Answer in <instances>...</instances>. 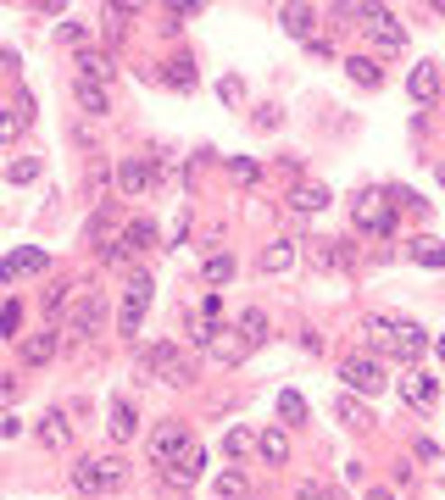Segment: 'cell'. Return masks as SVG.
I'll list each match as a JSON object with an SVG mask.
<instances>
[{
  "label": "cell",
  "instance_id": "1",
  "mask_svg": "<svg viewBox=\"0 0 445 500\" xmlns=\"http://www.w3.org/2000/svg\"><path fill=\"white\" fill-rule=\"evenodd\" d=\"M362 333L373 340V350H385V356H395V361H418V356L429 350V333H423L418 323H406V317H368Z\"/></svg>",
  "mask_w": 445,
  "mask_h": 500
},
{
  "label": "cell",
  "instance_id": "2",
  "mask_svg": "<svg viewBox=\"0 0 445 500\" xmlns=\"http://www.w3.org/2000/svg\"><path fill=\"white\" fill-rule=\"evenodd\" d=\"M140 367H145V373L156 378V384H173V389H184V384H195V361H189L178 345H150L145 356H140Z\"/></svg>",
  "mask_w": 445,
  "mask_h": 500
},
{
  "label": "cell",
  "instance_id": "3",
  "mask_svg": "<svg viewBox=\"0 0 445 500\" xmlns=\"http://www.w3.org/2000/svg\"><path fill=\"white\" fill-rule=\"evenodd\" d=\"M123 478H129L123 456H84V461L73 467V489H78V495H106V489H117Z\"/></svg>",
  "mask_w": 445,
  "mask_h": 500
},
{
  "label": "cell",
  "instance_id": "4",
  "mask_svg": "<svg viewBox=\"0 0 445 500\" xmlns=\"http://www.w3.org/2000/svg\"><path fill=\"white\" fill-rule=\"evenodd\" d=\"M101 328H106V300H101V289H84L73 306H68V328H61V333H73V340H95Z\"/></svg>",
  "mask_w": 445,
  "mask_h": 500
},
{
  "label": "cell",
  "instance_id": "5",
  "mask_svg": "<svg viewBox=\"0 0 445 500\" xmlns=\"http://www.w3.org/2000/svg\"><path fill=\"white\" fill-rule=\"evenodd\" d=\"M150 273H134L129 284H123V317H117V333H129V340H134V333H140V323H145V306H150Z\"/></svg>",
  "mask_w": 445,
  "mask_h": 500
},
{
  "label": "cell",
  "instance_id": "6",
  "mask_svg": "<svg viewBox=\"0 0 445 500\" xmlns=\"http://www.w3.org/2000/svg\"><path fill=\"white\" fill-rule=\"evenodd\" d=\"M351 217H357L362 233H390V228H395V212H390V200L378 195V189H362V195L351 200Z\"/></svg>",
  "mask_w": 445,
  "mask_h": 500
},
{
  "label": "cell",
  "instance_id": "7",
  "mask_svg": "<svg viewBox=\"0 0 445 500\" xmlns=\"http://www.w3.org/2000/svg\"><path fill=\"white\" fill-rule=\"evenodd\" d=\"M162 184V161H145V156H123L117 161V189L123 195H150Z\"/></svg>",
  "mask_w": 445,
  "mask_h": 500
},
{
  "label": "cell",
  "instance_id": "8",
  "mask_svg": "<svg viewBox=\"0 0 445 500\" xmlns=\"http://www.w3.org/2000/svg\"><path fill=\"white\" fill-rule=\"evenodd\" d=\"M189 445H195V440H189V428L168 417L162 428L150 433V461H156V467H162V473H168V467H173V461H178V456L189 450Z\"/></svg>",
  "mask_w": 445,
  "mask_h": 500
},
{
  "label": "cell",
  "instance_id": "9",
  "mask_svg": "<svg viewBox=\"0 0 445 500\" xmlns=\"http://www.w3.org/2000/svg\"><path fill=\"white\" fill-rule=\"evenodd\" d=\"M340 378H345V389H351V395H378V389H385V367H378L373 356H345L340 361Z\"/></svg>",
  "mask_w": 445,
  "mask_h": 500
},
{
  "label": "cell",
  "instance_id": "10",
  "mask_svg": "<svg viewBox=\"0 0 445 500\" xmlns=\"http://www.w3.org/2000/svg\"><path fill=\"white\" fill-rule=\"evenodd\" d=\"M362 28H368V40L378 45V50H406V28L395 23V12H385V6H368V17H362Z\"/></svg>",
  "mask_w": 445,
  "mask_h": 500
},
{
  "label": "cell",
  "instance_id": "11",
  "mask_svg": "<svg viewBox=\"0 0 445 500\" xmlns=\"http://www.w3.org/2000/svg\"><path fill=\"white\" fill-rule=\"evenodd\" d=\"M440 89H445V78H440V61H418V67H412L406 95L418 100V106H434V100H440Z\"/></svg>",
  "mask_w": 445,
  "mask_h": 500
},
{
  "label": "cell",
  "instance_id": "12",
  "mask_svg": "<svg viewBox=\"0 0 445 500\" xmlns=\"http://www.w3.org/2000/svg\"><path fill=\"white\" fill-rule=\"evenodd\" d=\"M112 233H117V200H101L95 217L84 223V240H89V245H112Z\"/></svg>",
  "mask_w": 445,
  "mask_h": 500
},
{
  "label": "cell",
  "instance_id": "13",
  "mask_svg": "<svg viewBox=\"0 0 445 500\" xmlns=\"http://www.w3.org/2000/svg\"><path fill=\"white\" fill-rule=\"evenodd\" d=\"M334 417L345 423V428H373V412H368V400L362 395H351V389H345V395H334Z\"/></svg>",
  "mask_w": 445,
  "mask_h": 500
},
{
  "label": "cell",
  "instance_id": "14",
  "mask_svg": "<svg viewBox=\"0 0 445 500\" xmlns=\"http://www.w3.org/2000/svg\"><path fill=\"white\" fill-rule=\"evenodd\" d=\"M134 428H140V412H134V400H112V412H106V433L123 445V440H134Z\"/></svg>",
  "mask_w": 445,
  "mask_h": 500
},
{
  "label": "cell",
  "instance_id": "15",
  "mask_svg": "<svg viewBox=\"0 0 445 500\" xmlns=\"http://www.w3.org/2000/svg\"><path fill=\"white\" fill-rule=\"evenodd\" d=\"M201 473H206V450H201V445H189V450L168 467V484H178V489H184V484H195Z\"/></svg>",
  "mask_w": 445,
  "mask_h": 500
},
{
  "label": "cell",
  "instance_id": "16",
  "mask_svg": "<svg viewBox=\"0 0 445 500\" xmlns=\"http://www.w3.org/2000/svg\"><path fill=\"white\" fill-rule=\"evenodd\" d=\"M206 350H212V356H217V361H229V367H234V361H245V356H250V345H245V340H240V328H217V333H212V345H206Z\"/></svg>",
  "mask_w": 445,
  "mask_h": 500
},
{
  "label": "cell",
  "instance_id": "17",
  "mask_svg": "<svg viewBox=\"0 0 445 500\" xmlns=\"http://www.w3.org/2000/svg\"><path fill=\"white\" fill-rule=\"evenodd\" d=\"M401 395H406V406L423 412V406H434V400H440V384H434L429 373H406V378H401Z\"/></svg>",
  "mask_w": 445,
  "mask_h": 500
},
{
  "label": "cell",
  "instance_id": "18",
  "mask_svg": "<svg viewBox=\"0 0 445 500\" xmlns=\"http://www.w3.org/2000/svg\"><path fill=\"white\" fill-rule=\"evenodd\" d=\"M23 273H45V250H12L6 261H0V278L17 284Z\"/></svg>",
  "mask_w": 445,
  "mask_h": 500
},
{
  "label": "cell",
  "instance_id": "19",
  "mask_svg": "<svg viewBox=\"0 0 445 500\" xmlns=\"http://www.w3.org/2000/svg\"><path fill=\"white\" fill-rule=\"evenodd\" d=\"M78 84H101V78H112L117 67H112V56H101V50H78Z\"/></svg>",
  "mask_w": 445,
  "mask_h": 500
},
{
  "label": "cell",
  "instance_id": "20",
  "mask_svg": "<svg viewBox=\"0 0 445 500\" xmlns=\"http://www.w3.org/2000/svg\"><path fill=\"white\" fill-rule=\"evenodd\" d=\"M323 206H329V189H323V184H295V189H290V212L312 217V212H323Z\"/></svg>",
  "mask_w": 445,
  "mask_h": 500
},
{
  "label": "cell",
  "instance_id": "21",
  "mask_svg": "<svg viewBox=\"0 0 445 500\" xmlns=\"http://www.w3.org/2000/svg\"><path fill=\"white\" fill-rule=\"evenodd\" d=\"M56 350H61V333H56V328H50V333H34V340H23V361H28V367H45Z\"/></svg>",
  "mask_w": 445,
  "mask_h": 500
},
{
  "label": "cell",
  "instance_id": "22",
  "mask_svg": "<svg viewBox=\"0 0 445 500\" xmlns=\"http://www.w3.org/2000/svg\"><path fill=\"white\" fill-rule=\"evenodd\" d=\"M257 456H262L268 467H284V461H290V440H284V428L257 433Z\"/></svg>",
  "mask_w": 445,
  "mask_h": 500
},
{
  "label": "cell",
  "instance_id": "23",
  "mask_svg": "<svg viewBox=\"0 0 445 500\" xmlns=\"http://www.w3.org/2000/svg\"><path fill=\"white\" fill-rule=\"evenodd\" d=\"M73 100H78L89 117H106V112H112V95H106L101 84H78V78H73Z\"/></svg>",
  "mask_w": 445,
  "mask_h": 500
},
{
  "label": "cell",
  "instance_id": "24",
  "mask_svg": "<svg viewBox=\"0 0 445 500\" xmlns=\"http://www.w3.org/2000/svg\"><path fill=\"white\" fill-rule=\"evenodd\" d=\"M234 328H240V340H245V345H250V350H257V345H262V340H268V312H257V306H245V312H240V323H234Z\"/></svg>",
  "mask_w": 445,
  "mask_h": 500
},
{
  "label": "cell",
  "instance_id": "25",
  "mask_svg": "<svg viewBox=\"0 0 445 500\" xmlns=\"http://www.w3.org/2000/svg\"><path fill=\"white\" fill-rule=\"evenodd\" d=\"M162 78H168V89H178V95H189V89H195V56H173Z\"/></svg>",
  "mask_w": 445,
  "mask_h": 500
},
{
  "label": "cell",
  "instance_id": "26",
  "mask_svg": "<svg viewBox=\"0 0 445 500\" xmlns=\"http://www.w3.org/2000/svg\"><path fill=\"white\" fill-rule=\"evenodd\" d=\"M295 267V240H273L262 250V273H290Z\"/></svg>",
  "mask_w": 445,
  "mask_h": 500
},
{
  "label": "cell",
  "instance_id": "27",
  "mask_svg": "<svg viewBox=\"0 0 445 500\" xmlns=\"http://www.w3.org/2000/svg\"><path fill=\"white\" fill-rule=\"evenodd\" d=\"M40 445L45 450H68V417H61V412H45L40 417Z\"/></svg>",
  "mask_w": 445,
  "mask_h": 500
},
{
  "label": "cell",
  "instance_id": "28",
  "mask_svg": "<svg viewBox=\"0 0 445 500\" xmlns=\"http://www.w3.org/2000/svg\"><path fill=\"white\" fill-rule=\"evenodd\" d=\"M312 261L323 267V273H334V267H345V261H351V250H345L340 240H312Z\"/></svg>",
  "mask_w": 445,
  "mask_h": 500
},
{
  "label": "cell",
  "instance_id": "29",
  "mask_svg": "<svg viewBox=\"0 0 445 500\" xmlns=\"http://www.w3.org/2000/svg\"><path fill=\"white\" fill-rule=\"evenodd\" d=\"M278 23H284V33H295V40H312L317 12H312V6H284V12H278Z\"/></svg>",
  "mask_w": 445,
  "mask_h": 500
},
{
  "label": "cell",
  "instance_id": "30",
  "mask_svg": "<svg viewBox=\"0 0 445 500\" xmlns=\"http://www.w3.org/2000/svg\"><path fill=\"white\" fill-rule=\"evenodd\" d=\"M212 495H217V500H245V495H250V478L240 473V467H229V473H217Z\"/></svg>",
  "mask_w": 445,
  "mask_h": 500
},
{
  "label": "cell",
  "instance_id": "31",
  "mask_svg": "<svg viewBox=\"0 0 445 500\" xmlns=\"http://www.w3.org/2000/svg\"><path fill=\"white\" fill-rule=\"evenodd\" d=\"M345 73H351V84H362V89H378V84H385V73H378L373 56H351V61H345Z\"/></svg>",
  "mask_w": 445,
  "mask_h": 500
},
{
  "label": "cell",
  "instance_id": "32",
  "mask_svg": "<svg viewBox=\"0 0 445 500\" xmlns=\"http://www.w3.org/2000/svg\"><path fill=\"white\" fill-rule=\"evenodd\" d=\"M123 245H129V250H150L156 245V223L150 217H134L129 228H123Z\"/></svg>",
  "mask_w": 445,
  "mask_h": 500
},
{
  "label": "cell",
  "instance_id": "33",
  "mask_svg": "<svg viewBox=\"0 0 445 500\" xmlns=\"http://www.w3.org/2000/svg\"><path fill=\"white\" fill-rule=\"evenodd\" d=\"M201 278H206V284H229V278H234V256H222V250L206 256V261H201Z\"/></svg>",
  "mask_w": 445,
  "mask_h": 500
},
{
  "label": "cell",
  "instance_id": "34",
  "mask_svg": "<svg viewBox=\"0 0 445 500\" xmlns=\"http://www.w3.org/2000/svg\"><path fill=\"white\" fill-rule=\"evenodd\" d=\"M412 261H423V267H445V245L423 233V240H412Z\"/></svg>",
  "mask_w": 445,
  "mask_h": 500
},
{
  "label": "cell",
  "instance_id": "35",
  "mask_svg": "<svg viewBox=\"0 0 445 500\" xmlns=\"http://www.w3.org/2000/svg\"><path fill=\"white\" fill-rule=\"evenodd\" d=\"M278 417H284V423H301V417H306V400H301L295 389H284V395H278Z\"/></svg>",
  "mask_w": 445,
  "mask_h": 500
},
{
  "label": "cell",
  "instance_id": "36",
  "mask_svg": "<svg viewBox=\"0 0 445 500\" xmlns=\"http://www.w3.org/2000/svg\"><path fill=\"white\" fill-rule=\"evenodd\" d=\"M28 112H34V106H17V112H0V140H17V133H23V123H28Z\"/></svg>",
  "mask_w": 445,
  "mask_h": 500
},
{
  "label": "cell",
  "instance_id": "37",
  "mask_svg": "<svg viewBox=\"0 0 445 500\" xmlns=\"http://www.w3.org/2000/svg\"><path fill=\"white\" fill-rule=\"evenodd\" d=\"M250 445H257V440H250V428H229V440H222V450H229L234 461H240V456H250Z\"/></svg>",
  "mask_w": 445,
  "mask_h": 500
},
{
  "label": "cell",
  "instance_id": "38",
  "mask_svg": "<svg viewBox=\"0 0 445 500\" xmlns=\"http://www.w3.org/2000/svg\"><path fill=\"white\" fill-rule=\"evenodd\" d=\"M68 289H73V284H50V295H45V312H50V317H61V312H68V300H73Z\"/></svg>",
  "mask_w": 445,
  "mask_h": 500
},
{
  "label": "cell",
  "instance_id": "39",
  "mask_svg": "<svg viewBox=\"0 0 445 500\" xmlns=\"http://www.w3.org/2000/svg\"><path fill=\"white\" fill-rule=\"evenodd\" d=\"M6 178H12V184H34V178H40V161H34V156H28V161H12Z\"/></svg>",
  "mask_w": 445,
  "mask_h": 500
},
{
  "label": "cell",
  "instance_id": "40",
  "mask_svg": "<svg viewBox=\"0 0 445 500\" xmlns=\"http://www.w3.org/2000/svg\"><path fill=\"white\" fill-rule=\"evenodd\" d=\"M84 40H89V28H84L78 17H73V23H61V45H78V50H84Z\"/></svg>",
  "mask_w": 445,
  "mask_h": 500
},
{
  "label": "cell",
  "instance_id": "41",
  "mask_svg": "<svg viewBox=\"0 0 445 500\" xmlns=\"http://www.w3.org/2000/svg\"><path fill=\"white\" fill-rule=\"evenodd\" d=\"M129 256H134V250H129V245H123V240H112V245H101V261H106V267H117V261H129Z\"/></svg>",
  "mask_w": 445,
  "mask_h": 500
},
{
  "label": "cell",
  "instance_id": "42",
  "mask_svg": "<svg viewBox=\"0 0 445 500\" xmlns=\"http://www.w3.org/2000/svg\"><path fill=\"white\" fill-rule=\"evenodd\" d=\"M295 500H334V489H323V484H312V478H306V484L295 489Z\"/></svg>",
  "mask_w": 445,
  "mask_h": 500
},
{
  "label": "cell",
  "instance_id": "43",
  "mask_svg": "<svg viewBox=\"0 0 445 500\" xmlns=\"http://www.w3.org/2000/svg\"><path fill=\"white\" fill-rule=\"evenodd\" d=\"M217 95H222V100H229V106H234V100L245 95V84H240V78H222V84H217Z\"/></svg>",
  "mask_w": 445,
  "mask_h": 500
},
{
  "label": "cell",
  "instance_id": "44",
  "mask_svg": "<svg viewBox=\"0 0 445 500\" xmlns=\"http://www.w3.org/2000/svg\"><path fill=\"white\" fill-rule=\"evenodd\" d=\"M257 173H262L257 161H234V178H240V184H257Z\"/></svg>",
  "mask_w": 445,
  "mask_h": 500
},
{
  "label": "cell",
  "instance_id": "45",
  "mask_svg": "<svg viewBox=\"0 0 445 500\" xmlns=\"http://www.w3.org/2000/svg\"><path fill=\"white\" fill-rule=\"evenodd\" d=\"M17 323H23V312H17V306H6V312H0V328H6V333H17Z\"/></svg>",
  "mask_w": 445,
  "mask_h": 500
},
{
  "label": "cell",
  "instance_id": "46",
  "mask_svg": "<svg viewBox=\"0 0 445 500\" xmlns=\"http://www.w3.org/2000/svg\"><path fill=\"white\" fill-rule=\"evenodd\" d=\"M12 395H17V384H12L6 373H0V400H12Z\"/></svg>",
  "mask_w": 445,
  "mask_h": 500
},
{
  "label": "cell",
  "instance_id": "47",
  "mask_svg": "<svg viewBox=\"0 0 445 500\" xmlns=\"http://www.w3.org/2000/svg\"><path fill=\"white\" fill-rule=\"evenodd\" d=\"M368 500H395V495H390L385 484H373V489H368Z\"/></svg>",
  "mask_w": 445,
  "mask_h": 500
},
{
  "label": "cell",
  "instance_id": "48",
  "mask_svg": "<svg viewBox=\"0 0 445 500\" xmlns=\"http://www.w3.org/2000/svg\"><path fill=\"white\" fill-rule=\"evenodd\" d=\"M440 184H445V161H440Z\"/></svg>",
  "mask_w": 445,
  "mask_h": 500
},
{
  "label": "cell",
  "instance_id": "49",
  "mask_svg": "<svg viewBox=\"0 0 445 500\" xmlns=\"http://www.w3.org/2000/svg\"><path fill=\"white\" fill-rule=\"evenodd\" d=\"M440 361H445V340H440Z\"/></svg>",
  "mask_w": 445,
  "mask_h": 500
}]
</instances>
